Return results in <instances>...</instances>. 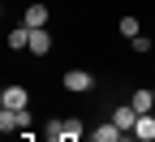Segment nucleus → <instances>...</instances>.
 <instances>
[{
  "mask_svg": "<svg viewBox=\"0 0 155 142\" xmlns=\"http://www.w3.org/2000/svg\"><path fill=\"white\" fill-rule=\"evenodd\" d=\"M65 91H73V95H86V91H95V73L91 69H65Z\"/></svg>",
  "mask_w": 155,
  "mask_h": 142,
  "instance_id": "f257e3e1",
  "label": "nucleus"
},
{
  "mask_svg": "<svg viewBox=\"0 0 155 142\" xmlns=\"http://www.w3.org/2000/svg\"><path fill=\"white\" fill-rule=\"evenodd\" d=\"M48 5H39V0H30V5L22 9V26H30V30H48Z\"/></svg>",
  "mask_w": 155,
  "mask_h": 142,
  "instance_id": "f03ea898",
  "label": "nucleus"
},
{
  "mask_svg": "<svg viewBox=\"0 0 155 142\" xmlns=\"http://www.w3.org/2000/svg\"><path fill=\"white\" fill-rule=\"evenodd\" d=\"M112 121L121 134H134V125H138V112H134V104H116L112 108Z\"/></svg>",
  "mask_w": 155,
  "mask_h": 142,
  "instance_id": "7ed1b4c3",
  "label": "nucleus"
},
{
  "mask_svg": "<svg viewBox=\"0 0 155 142\" xmlns=\"http://www.w3.org/2000/svg\"><path fill=\"white\" fill-rule=\"evenodd\" d=\"M0 104H5V108H26V104H30V91L13 82V86H5V95H0Z\"/></svg>",
  "mask_w": 155,
  "mask_h": 142,
  "instance_id": "20e7f679",
  "label": "nucleus"
},
{
  "mask_svg": "<svg viewBox=\"0 0 155 142\" xmlns=\"http://www.w3.org/2000/svg\"><path fill=\"white\" fill-rule=\"evenodd\" d=\"M134 138H138V142H155V112H142V116H138Z\"/></svg>",
  "mask_w": 155,
  "mask_h": 142,
  "instance_id": "39448f33",
  "label": "nucleus"
},
{
  "mask_svg": "<svg viewBox=\"0 0 155 142\" xmlns=\"http://www.w3.org/2000/svg\"><path fill=\"white\" fill-rule=\"evenodd\" d=\"M30 56H48L52 52V35L48 30H30V48H26Z\"/></svg>",
  "mask_w": 155,
  "mask_h": 142,
  "instance_id": "423d86ee",
  "label": "nucleus"
},
{
  "mask_svg": "<svg viewBox=\"0 0 155 142\" xmlns=\"http://www.w3.org/2000/svg\"><path fill=\"white\" fill-rule=\"evenodd\" d=\"M129 104H134V112H138V116H142V112H155V91H147V86H142V91H134V95H129Z\"/></svg>",
  "mask_w": 155,
  "mask_h": 142,
  "instance_id": "0eeeda50",
  "label": "nucleus"
},
{
  "mask_svg": "<svg viewBox=\"0 0 155 142\" xmlns=\"http://www.w3.org/2000/svg\"><path fill=\"white\" fill-rule=\"evenodd\" d=\"M125 134L116 129V121H104V125H95V134H91V142H121Z\"/></svg>",
  "mask_w": 155,
  "mask_h": 142,
  "instance_id": "6e6552de",
  "label": "nucleus"
},
{
  "mask_svg": "<svg viewBox=\"0 0 155 142\" xmlns=\"http://www.w3.org/2000/svg\"><path fill=\"white\" fill-rule=\"evenodd\" d=\"M30 48V26H13L9 30V52H26Z\"/></svg>",
  "mask_w": 155,
  "mask_h": 142,
  "instance_id": "1a4fd4ad",
  "label": "nucleus"
},
{
  "mask_svg": "<svg viewBox=\"0 0 155 142\" xmlns=\"http://www.w3.org/2000/svg\"><path fill=\"white\" fill-rule=\"evenodd\" d=\"M116 30H121L125 39H138V35H142V22H138V17H134V13H125L121 22H116Z\"/></svg>",
  "mask_w": 155,
  "mask_h": 142,
  "instance_id": "9d476101",
  "label": "nucleus"
},
{
  "mask_svg": "<svg viewBox=\"0 0 155 142\" xmlns=\"http://www.w3.org/2000/svg\"><path fill=\"white\" fill-rule=\"evenodd\" d=\"M0 129H5V134H17V129H22V125H17V112H13V108H5V112H0Z\"/></svg>",
  "mask_w": 155,
  "mask_h": 142,
  "instance_id": "9b49d317",
  "label": "nucleus"
},
{
  "mask_svg": "<svg viewBox=\"0 0 155 142\" xmlns=\"http://www.w3.org/2000/svg\"><path fill=\"white\" fill-rule=\"evenodd\" d=\"M82 134H86V129H82V121L69 116V121H65V138H82Z\"/></svg>",
  "mask_w": 155,
  "mask_h": 142,
  "instance_id": "f8f14e48",
  "label": "nucleus"
},
{
  "mask_svg": "<svg viewBox=\"0 0 155 142\" xmlns=\"http://www.w3.org/2000/svg\"><path fill=\"white\" fill-rule=\"evenodd\" d=\"M151 43H155V39H147V35H138V39H129V48H134V52H151Z\"/></svg>",
  "mask_w": 155,
  "mask_h": 142,
  "instance_id": "ddd939ff",
  "label": "nucleus"
},
{
  "mask_svg": "<svg viewBox=\"0 0 155 142\" xmlns=\"http://www.w3.org/2000/svg\"><path fill=\"white\" fill-rule=\"evenodd\" d=\"M61 142H86V138H61Z\"/></svg>",
  "mask_w": 155,
  "mask_h": 142,
  "instance_id": "4468645a",
  "label": "nucleus"
},
{
  "mask_svg": "<svg viewBox=\"0 0 155 142\" xmlns=\"http://www.w3.org/2000/svg\"><path fill=\"white\" fill-rule=\"evenodd\" d=\"M121 142H138V138H134V134H129V138H121Z\"/></svg>",
  "mask_w": 155,
  "mask_h": 142,
  "instance_id": "2eb2a0df",
  "label": "nucleus"
},
{
  "mask_svg": "<svg viewBox=\"0 0 155 142\" xmlns=\"http://www.w3.org/2000/svg\"><path fill=\"white\" fill-rule=\"evenodd\" d=\"M151 52H155V43H151Z\"/></svg>",
  "mask_w": 155,
  "mask_h": 142,
  "instance_id": "dca6fc26",
  "label": "nucleus"
}]
</instances>
